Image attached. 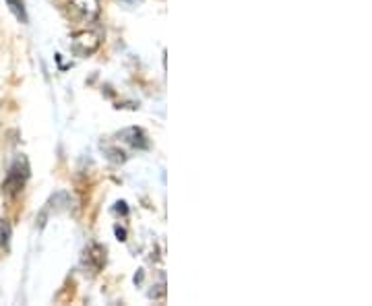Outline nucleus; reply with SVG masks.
<instances>
[{"label": "nucleus", "instance_id": "f03ea898", "mask_svg": "<svg viewBox=\"0 0 372 306\" xmlns=\"http://www.w3.org/2000/svg\"><path fill=\"white\" fill-rule=\"evenodd\" d=\"M6 6L11 8V13H13L21 23H27L25 0H6Z\"/></svg>", "mask_w": 372, "mask_h": 306}, {"label": "nucleus", "instance_id": "f257e3e1", "mask_svg": "<svg viewBox=\"0 0 372 306\" xmlns=\"http://www.w3.org/2000/svg\"><path fill=\"white\" fill-rule=\"evenodd\" d=\"M27 178H29L27 160L25 158H19V160L11 166V170H8V176H6V180H4V184H2V191L8 196L17 195V193L23 189Z\"/></svg>", "mask_w": 372, "mask_h": 306}, {"label": "nucleus", "instance_id": "7ed1b4c3", "mask_svg": "<svg viewBox=\"0 0 372 306\" xmlns=\"http://www.w3.org/2000/svg\"><path fill=\"white\" fill-rule=\"evenodd\" d=\"M116 234L120 236V240H124V236H127V234H124V230H120V228H116Z\"/></svg>", "mask_w": 372, "mask_h": 306}]
</instances>
